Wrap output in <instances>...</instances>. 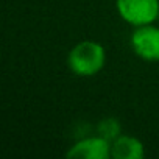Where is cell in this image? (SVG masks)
<instances>
[{
    "mask_svg": "<svg viewBox=\"0 0 159 159\" xmlns=\"http://www.w3.org/2000/svg\"><path fill=\"white\" fill-rule=\"evenodd\" d=\"M106 62V50L97 41L78 42L67 56V64L76 76H94L102 72Z\"/></svg>",
    "mask_w": 159,
    "mask_h": 159,
    "instance_id": "cell-1",
    "label": "cell"
},
{
    "mask_svg": "<svg viewBox=\"0 0 159 159\" xmlns=\"http://www.w3.org/2000/svg\"><path fill=\"white\" fill-rule=\"evenodd\" d=\"M119 16L133 27L153 24L159 17V0H116Z\"/></svg>",
    "mask_w": 159,
    "mask_h": 159,
    "instance_id": "cell-2",
    "label": "cell"
},
{
    "mask_svg": "<svg viewBox=\"0 0 159 159\" xmlns=\"http://www.w3.org/2000/svg\"><path fill=\"white\" fill-rule=\"evenodd\" d=\"M131 47L140 59L147 62H157L159 61V27L153 24L134 27V31L131 34Z\"/></svg>",
    "mask_w": 159,
    "mask_h": 159,
    "instance_id": "cell-3",
    "label": "cell"
},
{
    "mask_svg": "<svg viewBox=\"0 0 159 159\" xmlns=\"http://www.w3.org/2000/svg\"><path fill=\"white\" fill-rule=\"evenodd\" d=\"M111 156V142L100 134L80 139L67 151L70 159H109Z\"/></svg>",
    "mask_w": 159,
    "mask_h": 159,
    "instance_id": "cell-4",
    "label": "cell"
},
{
    "mask_svg": "<svg viewBox=\"0 0 159 159\" xmlns=\"http://www.w3.org/2000/svg\"><path fill=\"white\" fill-rule=\"evenodd\" d=\"M111 153L114 159H143L145 147L140 139L128 134H120L111 142Z\"/></svg>",
    "mask_w": 159,
    "mask_h": 159,
    "instance_id": "cell-5",
    "label": "cell"
},
{
    "mask_svg": "<svg viewBox=\"0 0 159 159\" xmlns=\"http://www.w3.org/2000/svg\"><path fill=\"white\" fill-rule=\"evenodd\" d=\"M97 131H98V134L102 137H105L109 142H112L122 134V125H120V122L116 117H106V119L98 122Z\"/></svg>",
    "mask_w": 159,
    "mask_h": 159,
    "instance_id": "cell-6",
    "label": "cell"
}]
</instances>
